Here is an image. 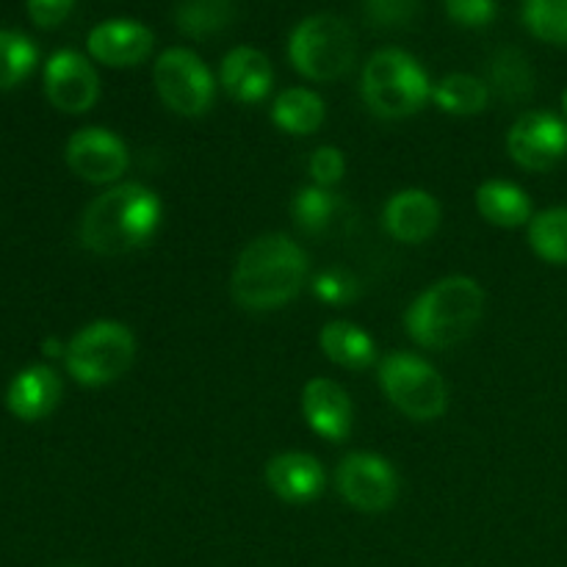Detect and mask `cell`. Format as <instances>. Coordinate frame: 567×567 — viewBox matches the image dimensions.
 <instances>
[{"mask_svg":"<svg viewBox=\"0 0 567 567\" xmlns=\"http://www.w3.org/2000/svg\"><path fill=\"white\" fill-rule=\"evenodd\" d=\"M164 219L158 194L144 183H116L86 205L78 236L94 255L116 258L147 247Z\"/></svg>","mask_w":567,"mask_h":567,"instance_id":"1","label":"cell"},{"mask_svg":"<svg viewBox=\"0 0 567 567\" xmlns=\"http://www.w3.org/2000/svg\"><path fill=\"white\" fill-rule=\"evenodd\" d=\"M308 282V255L293 238L266 233L252 238L236 258L230 275L233 302L252 313L293 302Z\"/></svg>","mask_w":567,"mask_h":567,"instance_id":"2","label":"cell"},{"mask_svg":"<svg viewBox=\"0 0 567 567\" xmlns=\"http://www.w3.org/2000/svg\"><path fill=\"white\" fill-rule=\"evenodd\" d=\"M485 316V291L474 277L452 275L432 282L404 313L408 336L424 349H452L463 343Z\"/></svg>","mask_w":567,"mask_h":567,"instance_id":"3","label":"cell"},{"mask_svg":"<svg viewBox=\"0 0 567 567\" xmlns=\"http://www.w3.org/2000/svg\"><path fill=\"white\" fill-rule=\"evenodd\" d=\"M360 94L380 120H408L432 100V81L413 55L399 48H382L365 61Z\"/></svg>","mask_w":567,"mask_h":567,"instance_id":"4","label":"cell"},{"mask_svg":"<svg viewBox=\"0 0 567 567\" xmlns=\"http://www.w3.org/2000/svg\"><path fill=\"white\" fill-rule=\"evenodd\" d=\"M288 59L308 81H341L358 59V42L347 20L336 14L305 17L288 37Z\"/></svg>","mask_w":567,"mask_h":567,"instance_id":"5","label":"cell"},{"mask_svg":"<svg viewBox=\"0 0 567 567\" xmlns=\"http://www.w3.org/2000/svg\"><path fill=\"white\" fill-rule=\"evenodd\" d=\"M136 360V336L122 321L100 319L81 327L66 343V374L86 388L116 382Z\"/></svg>","mask_w":567,"mask_h":567,"instance_id":"6","label":"cell"},{"mask_svg":"<svg viewBox=\"0 0 567 567\" xmlns=\"http://www.w3.org/2000/svg\"><path fill=\"white\" fill-rule=\"evenodd\" d=\"M377 380L385 391L388 402L402 410L408 419L435 421L449 408L446 380L432 363L413 352H391L377 365Z\"/></svg>","mask_w":567,"mask_h":567,"instance_id":"7","label":"cell"},{"mask_svg":"<svg viewBox=\"0 0 567 567\" xmlns=\"http://www.w3.org/2000/svg\"><path fill=\"white\" fill-rule=\"evenodd\" d=\"M153 83L161 103L181 116H203L214 105V72L188 48L164 50L153 64Z\"/></svg>","mask_w":567,"mask_h":567,"instance_id":"8","label":"cell"},{"mask_svg":"<svg viewBox=\"0 0 567 567\" xmlns=\"http://www.w3.org/2000/svg\"><path fill=\"white\" fill-rule=\"evenodd\" d=\"M336 487L349 507L385 513L399 498V474L382 454L352 452L338 463Z\"/></svg>","mask_w":567,"mask_h":567,"instance_id":"9","label":"cell"},{"mask_svg":"<svg viewBox=\"0 0 567 567\" xmlns=\"http://www.w3.org/2000/svg\"><path fill=\"white\" fill-rule=\"evenodd\" d=\"M507 153L526 172L554 169L567 155V120L551 111L518 116L507 133Z\"/></svg>","mask_w":567,"mask_h":567,"instance_id":"10","label":"cell"},{"mask_svg":"<svg viewBox=\"0 0 567 567\" xmlns=\"http://www.w3.org/2000/svg\"><path fill=\"white\" fill-rule=\"evenodd\" d=\"M64 161L81 181L92 186H109L116 183L131 166L127 144L109 127H81L66 138Z\"/></svg>","mask_w":567,"mask_h":567,"instance_id":"11","label":"cell"},{"mask_svg":"<svg viewBox=\"0 0 567 567\" xmlns=\"http://www.w3.org/2000/svg\"><path fill=\"white\" fill-rule=\"evenodd\" d=\"M44 94L61 114H86L100 100L97 70L78 50H55L44 64Z\"/></svg>","mask_w":567,"mask_h":567,"instance_id":"12","label":"cell"},{"mask_svg":"<svg viewBox=\"0 0 567 567\" xmlns=\"http://www.w3.org/2000/svg\"><path fill=\"white\" fill-rule=\"evenodd\" d=\"M153 48L155 33L144 22L127 20V17L100 22L89 31L86 39L89 55L114 70L144 64L153 55Z\"/></svg>","mask_w":567,"mask_h":567,"instance_id":"13","label":"cell"},{"mask_svg":"<svg viewBox=\"0 0 567 567\" xmlns=\"http://www.w3.org/2000/svg\"><path fill=\"white\" fill-rule=\"evenodd\" d=\"M302 415L316 435L332 443L347 441L354 424V408L347 388L327 377H313L302 388Z\"/></svg>","mask_w":567,"mask_h":567,"instance_id":"14","label":"cell"},{"mask_svg":"<svg viewBox=\"0 0 567 567\" xmlns=\"http://www.w3.org/2000/svg\"><path fill=\"white\" fill-rule=\"evenodd\" d=\"M441 203L426 188H402L393 194L382 210L388 236L402 244H424L441 227Z\"/></svg>","mask_w":567,"mask_h":567,"instance_id":"15","label":"cell"},{"mask_svg":"<svg viewBox=\"0 0 567 567\" xmlns=\"http://www.w3.org/2000/svg\"><path fill=\"white\" fill-rule=\"evenodd\" d=\"M264 480L280 502L293 504V507L316 502L327 487L324 465L308 452L275 454L266 463Z\"/></svg>","mask_w":567,"mask_h":567,"instance_id":"16","label":"cell"},{"mask_svg":"<svg viewBox=\"0 0 567 567\" xmlns=\"http://www.w3.org/2000/svg\"><path fill=\"white\" fill-rule=\"evenodd\" d=\"M219 83L236 103L255 105L269 97L271 86H275V70L258 48L241 44L221 59Z\"/></svg>","mask_w":567,"mask_h":567,"instance_id":"17","label":"cell"},{"mask_svg":"<svg viewBox=\"0 0 567 567\" xmlns=\"http://www.w3.org/2000/svg\"><path fill=\"white\" fill-rule=\"evenodd\" d=\"M61 377L50 365L33 363L14 374L6 391V408L20 421H42L59 408Z\"/></svg>","mask_w":567,"mask_h":567,"instance_id":"18","label":"cell"},{"mask_svg":"<svg viewBox=\"0 0 567 567\" xmlns=\"http://www.w3.org/2000/svg\"><path fill=\"white\" fill-rule=\"evenodd\" d=\"M474 203L487 225L504 227V230H515V227L529 225L532 216H535L529 194H526L518 183L502 181V177L480 183V188H476L474 194Z\"/></svg>","mask_w":567,"mask_h":567,"instance_id":"19","label":"cell"},{"mask_svg":"<svg viewBox=\"0 0 567 567\" xmlns=\"http://www.w3.org/2000/svg\"><path fill=\"white\" fill-rule=\"evenodd\" d=\"M319 347L324 352L327 360H332L336 365L349 371H365L374 365L377 360V343L369 332L360 324H352V321H327L321 327Z\"/></svg>","mask_w":567,"mask_h":567,"instance_id":"20","label":"cell"},{"mask_svg":"<svg viewBox=\"0 0 567 567\" xmlns=\"http://www.w3.org/2000/svg\"><path fill=\"white\" fill-rule=\"evenodd\" d=\"M327 105L313 89L291 86L277 94L271 105V122L288 136H313L324 125Z\"/></svg>","mask_w":567,"mask_h":567,"instance_id":"21","label":"cell"},{"mask_svg":"<svg viewBox=\"0 0 567 567\" xmlns=\"http://www.w3.org/2000/svg\"><path fill=\"white\" fill-rule=\"evenodd\" d=\"M487 89L502 103H524L535 94V70L518 48H502L487 66Z\"/></svg>","mask_w":567,"mask_h":567,"instance_id":"22","label":"cell"},{"mask_svg":"<svg viewBox=\"0 0 567 567\" xmlns=\"http://www.w3.org/2000/svg\"><path fill=\"white\" fill-rule=\"evenodd\" d=\"M343 210H347V203L338 194H332V188L321 186L299 188L291 203L293 221L308 236H327V233L336 230L343 221Z\"/></svg>","mask_w":567,"mask_h":567,"instance_id":"23","label":"cell"},{"mask_svg":"<svg viewBox=\"0 0 567 567\" xmlns=\"http://www.w3.org/2000/svg\"><path fill=\"white\" fill-rule=\"evenodd\" d=\"M432 100L443 114L476 116L491 103V89L482 78L468 72H452L432 86Z\"/></svg>","mask_w":567,"mask_h":567,"instance_id":"24","label":"cell"},{"mask_svg":"<svg viewBox=\"0 0 567 567\" xmlns=\"http://www.w3.org/2000/svg\"><path fill=\"white\" fill-rule=\"evenodd\" d=\"M526 238L537 258L551 266H567V205L532 216Z\"/></svg>","mask_w":567,"mask_h":567,"instance_id":"25","label":"cell"},{"mask_svg":"<svg viewBox=\"0 0 567 567\" xmlns=\"http://www.w3.org/2000/svg\"><path fill=\"white\" fill-rule=\"evenodd\" d=\"M233 20L230 0H181L175 9V25L188 39H208L225 31Z\"/></svg>","mask_w":567,"mask_h":567,"instance_id":"26","label":"cell"},{"mask_svg":"<svg viewBox=\"0 0 567 567\" xmlns=\"http://www.w3.org/2000/svg\"><path fill=\"white\" fill-rule=\"evenodd\" d=\"M39 50L25 33L0 31V89H14L37 70Z\"/></svg>","mask_w":567,"mask_h":567,"instance_id":"27","label":"cell"},{"mask_svg":"<svg viewBox=\"0 0 567 567\" xmlns=\"http://www.w3.org/2000/svg\"><path fill=\"white\" fill-rule=\"evenodd\" d=\"M524 25L540 42L567 48V0H524Z\"/></svg>","mask_w":567,"mask_h":567,"instance_id":"28","label":"cell"},{"mask_svg":"<svg viewBox=\"0 0 567 567\" xmlns=\"http://www.w3.org/2000/svg\"><path fill=\"white\" fill-rule=\"evenodd\" d=\"M365 22L380 31H402L421 14V0H365Z\"/></svg>","mask_w":567,"mask_h":567,"instance_id":"29","label":"cell"},{"mask_svg":"<svg viewBox=\"0 0 567 567\" xmlns=\"http://www.w3.org/2000/svg\"><path fill=\"white\" fill-rule=\"evenodd\" d=\"M313 293L327 305H347L354 302L360 293L358 280L347 269H327L313 277Z\"/></svg>","mask_w":567,"mask_h":567,"instance_id":"30","label":"cell"},{"mask_svg":"<svg viewBox=\"0 0 567 567\" xmlns=\"http://www.w3.org/2000/svg\"><path fill=\"white\" fill-rule=\"evenodd\" d=\"M308 172L313 186L332 188L343 181V175H347V158H343V153L338 147L324 144V147L313 150V155H310L308 161Z\"/></svg>","mask_w":567,"mask_h":567,"instance_id":"31","label":"cell"},{"mask_svg":"<svg viewBox=\"0 0 567 567\" xmlns=\"http://www.w3.org/2000/svg\"><path fill=\"white\" fill-rule=\"evenodd\" d=\"M452 22L463 28H485L496 20V0H443Z\"/></svg>","mask_w":567,"mask_h":567,"instance_id":"32","label":"cell"},{"mask_svg":"<svg viewBox=\"0 0 567 567\" xmlns=\"http://www.w3.org/2000/svg\"><path fill=\"white\" fill-rule=\"evenodd\" d=\"M28 17L39 28H55L70 17L75 9V0H25Z\"/></svg>","mask_w":567,"mask_h":567,"instance_id":"33","label":"cell"},{"mask_svg":"<svg viewBox=\"0 0 567 567\" xmlns=\"http://www.w3.org/2000/svg\"><path fill=\"white\" fill-rule=\"evenodd\" d=\"M563 114H565V120H567V89L563 92Z\"/></svg>","mask_w":567,"mask_h":567,"instance_id":"34","label":"cell"}]
</instances>
